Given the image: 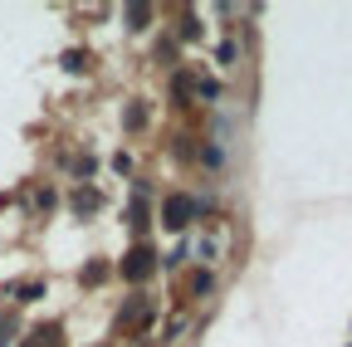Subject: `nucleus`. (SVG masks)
<instances>
[{
	"label": "nucleus",
	"mask_w": 352,
	"mask_h": 347,
	"mask_svg": "<svg viewBox=\"0 0 352 347\" xmlns=\"http://www.w3.org/2000/svg\"><path fill=\"white\" fill-rule=\"evenodd\" d=\"M201 215H206V201H201V196H186V191L162 196V225H166L171 235H186Z\"/></svg>",
	"instance_id": "f257e3e1"
},
{
	"label": "nucleus",
	"mask_w": 352,
	"mask_h": 347,
	"mask_svg": "<svg viewBox=\"0 0 352 347\" xmlns=\"http://www.w3.org/2000/svg\"><path fill=\"white\" fill-rule=\"evenodd\" d=\"M162 269V254L152 249V245H132L127 254H122V265H118V274L127 279V284H142V279H152Z\"/></svg>",
	"instance_id": "f03ea898"
},
{
	"label": "nucleus",
	"mask_w": 352,
	"mask_h": 347,
	"mask_svg": "<svg viewBox=\"0 0 352 347\" xmlns=\"http://www.w3.org/2000/svg\"><path fill=\"white\" fill-rule=\"evenodd\" d=\"M69 205H74V215H94V210L103 205V191H98V186H78V191L69 196Z\"/></svg>",
	"instance_id": "7ed1b4c3"
},
{
	"label": "nucleus",
	"mask_w": 352,
	"mask_h": 347,
	"mask_svg": "<svg viewBox=\"0 0 352 347\" xmlns=\"http://www.w3.org/2000/svg\"><path fill=\"white\" fill-rule=\"evenodd\" d=\"M201 166H206V171H220V166H226V147H220V142H206V147H201Z\"/></svg>",
	"instance_id": "20e7f679"
},
{
	"label": "nucleus",
	"mask_w": 352,
	"mask_h": 347,
	"mask_svg": "<svg viewBox=\"0 0 352 347\" xmlns=\"http://www.w3.org/2000/svg\"><path fill=\"white\" fill-rule=\"evenodd\" d=\"M15 293H20L15 303H39V298H44V293H50V289H44V279H30V284H20Z\"/></svg>",
	"instance_id": "39448f33"
},
{
	"label": "nucleus",
	"mask_w": 352,
	"mask_h": 347,
	"mask_svg": "<svg viewBox=\"0 0 352 347\" xmlns=\"http://www.w3.org/2000/svg\"><path fill=\"white\" fill-rule=\"evenodd\" d=\"M152 20V5H127V30H147Z\"/></svg>",
	"instance_id": "423d86ee"
},
{
	"label": "nucleus",
	"mask_w": 352,
	"mask_h": 347,
	"mask_svg": "<svg viewBox=\"0 0 352 347\" xmlns=\"http://www.w3.org/2000/svg\"><path fill=\"white\" fill-rule=\"evenodd\" d=\"M30 337L34 342H25V347H59V328H34Z\"/></svg>",
	"instance_id": "0eeeda50"
},
{
	"label": "nucleus",
	"mask_w": 352,
	"mask_h": 347,
	"mask_svg": "<svg viewBox=\"0 0 352 347\" xmlns=\"http://www.w3.org/2000/svg\"><path fill=\"white\" fill-rule=\"evenodd\" d=\"M210 289H215V274H210V269H196V274H191V293L201 298V293H210Z\"/></svg>",
	"instance_id": "6e6552de"
},
{
	"label": "nucleus",
	"mask_w": 352,
	"mask_h": 347,
	"mask_svg": "<svg viewBox=\"0 0 352 347\" xmlns=\"http://www.w3.org/2000/svg\"><path fill=\"white\" fill-rule=\"evenodd\" d=\"M64 69H69V74H83V69H88V49H69V54H64Z\"/></svg>",
	"instance_id": "1a4fd4ad"
},
{
	"label": "nucleus",
	"mask_w": 352,
	"mask_h": 347,
	"mask_svg": "<svg viewBox=\"0 0 352 347\" xmlns=\"http://www.w3.org/2000/svg\"><path fill=\"white\" fill-rule=\"evenodd\" d=\"M122 122H127V127H132V133H138V127H142V122H147V108H142V103H132V108H127V113H122Z\"/></svg>",
	"instance_id": "9d476101"
},
{
	"label": "nucleus",
	"mask_w": 352,
	"mask_h": 347,
	"mask_svg": "<svg viewBox=\"0 0 352 347\" xmlns=\"http://www.w3.org/2000/svg\"><path fill=\"white\" fill-rule=\"evenodd\" d=\"M235 54H240V45H235V39H226V45H220V49H215V59H220V69H230V64H235Z\"/></svg>",
	"instance_id": "9b49d317"
},
{
	"label": "nucleus",
	"mask_w": 352,
	"mask_h": 347,
	"mask_svg": "<svg viewBox=\"0 0 352 347\" xmlns=\"http://www.w3.org/2000/svg\"><path fill=\"white\" fill-rule=\"evenodd\" d=\"M50 205H54V191L39 186V191H34V210H50Z\"/></svg>",
	"instance_id": "f8f14e48"
},
{
	"label": "nucleus",
	"mask_w": 352,
	"mask_h": 347,
	"mask_svg": "<svg viewBox=\"0 0 352 347\" xmlns=\"http://www.w3.org/2000/svg\"><path fill=\"white\" fill-rule=\"evenodd\" d=\"M113 171H118V177H127V171H132V157H127V152H113Z\"/></svg>",
	"instance_id": "ddd939ff"
},
{
	"label": "nucleus",
	"mask_w": 352,
	"mask_h": 347,
	"mask_svg": "<svg viewBox=\"0 0 352 347\" xmlns=\"http://www.w3.org/2000/svg\"><path fill=\"white\" fill-rule=\"evenodd\" d=\"M83 279H88V284H103V279H108V265H88Z\"/></svg>",
	"instance_id": "4468645a"
},
{
	"label": "nucleus",
	"mask_w": 352,
	"mask_h": 347,
	"mask_svg": "<svg viewBox=\"0 0 352 347\" xmlns=\"http://www.w3.org/2000/svg\"><path fill=\"white\" fill-rule=\"evenodd\" d=\"M196 34H201V25H196V15H186L182 20V39H196Z\"/></svg>",
	"instance_id": "2eb2a0df"
},
{
	"label": "nucleus",
	"mask_w": 352,
	"mask_h": 347,
	"mask_svg": "<svg viewBox=\"0 0 352 347\" xmlns=\"http://www.w3.org/2000/svg\"><path fill=\"white\" fill-rule=\"evenodd\" d=\"M10 333H15L10 323H0V347H6V342H10Z\"/></svg>",
	"instance_id": "dca6fc26"
},
{
	"label": "nucleus",
	"mask_w": 352,
	"mask_h": 347,
	"mask_svg": "<svg viewBox=\"0 0 352 347\" xmlns=\"http://www.w3.org/2000/svg\"><path fill=\"white\" fill-rule=\"evenodd\" d=\"M347 347H352V342H347Z\"/></svg>",
	"instance_id": "f3484780"
}]
</instances>
